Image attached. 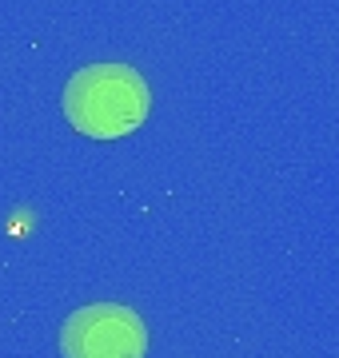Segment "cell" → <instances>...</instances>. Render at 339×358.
I'll return each mask as SVG.
<instances>
[{
    "mask_svg": "<svg viewBox=\"0 0 339 358\" xmlns=\"http://www.w3.org/2000/svg\"><path fill=\"white\" fill-rule=\"evenodd\" d=\"M64 358H144L148 327L124 303H88L72 310L60 331Z\"/></svg>",
    "mask_w": 339,
    "mask_h": 358,
    "instance_id": "7a4b0ae2",
    "label": "cell"
},
{
    "mask_svg": "<svg viewBox=\"0 0 339 358\" xmlns=\"http://www.w3.org/2000/svg\"><path fill=\"white\" fill-rule=\"evenodd\" d=\"M152 112L148 80L132 64H88L64 84L68 124L88 140H120L144 128Z\"/></svg>",
    "mask_w": 339,
    "mask_h": 358,
    "instance_id": "6da1fadb",
    "label": "cell"
}]
</instances>
